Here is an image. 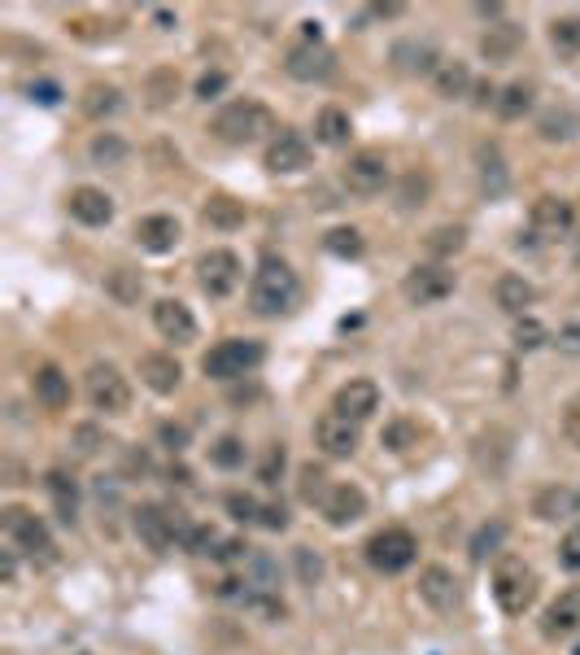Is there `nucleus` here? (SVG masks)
<instances>
[{
  "instance_id": "obj_31",
  "label": "nucleus",
  "mask_w": 580,
  "mask_h": 655,
  "mask_svg": "<svg viewBox=\"0 0 580 655\" xmlns=\"http://www.w3.org/2000/svg\"><path fill=\"white\" fill-rule=\"evenodd\" d=\"M432 83H437V97L458 101V97H467V88H471V70H467V62H441Z\"/></svg>"
},
{
  "instance_id": "obj_23",
  "label": "nucleus",
  "mask_w": 580,
  "mask_h": 655,
  "mask_svg": "<svg viewBox=\"0 0 580 655\" xmlns=\"http://www.w3.org/2000/svg\"><path fill=\"white\" fill-rule=\"evenodd\" d=\"M493 302H498L506 315H524L528 306L537 302V284L506 271V276H498V284H493Z\"/></svg>"
},
{
  "instance_id": "obj_14",
  "label": "nucleus",
  "mask_w": 580,
  "mask_h": 655,
  "mask_svg": "<svg viewBox=\"0 0 580 655\" xmlns=\"http://www.w3.org/2000/svg\"><path fill=\"white\" fill-rule=\"evenodd\" d=\"M332 411L345 415V420H354V424L371 420V415L380 411V385H376V380H349V385L336 389Z\"/></svg>"
},
{
  "instance_id": "obj_15",
  "label": "nucleus",
  "mask_w": 580,
  "mask_h": 655,
  "mask_svg": "<svg viewBox=\"0 0 580 655\" xmlns=\"http://www.w3.org/2000/svg\"><path fill=\"white\" fill-rule=\"evenodd\" d=\"M336 70V57L323 40H301L293 53H288V75L301 79V83H314V79H328Z\"/></svg>"
},
{
  "instance_id": "obj_53",
  "label": "nucleus",
  "mask_w": 580,
  "mask_h": 655,
  "mask_svg": "<svg viewBox=\"0 0 580 655\" xmlns=\"http://www.w3.org/2000/svg\"><path fill=\"white\" fill-rule=\"evenodd\" d=\"M258 524H262V529H271V533H284L288 529V507L284 503H262Z\"/></svg>"
},
{
  "instance_id": "obj_45",
  "label": "nucleus",
  "mask_w": 580,
  "mask_h": 655,
  "mask_svg": "<svg viewBox=\"0 0 580 655\" xmlns=\"http://www.w3.org/2000/svg\"><path fill=\"white\" fill-rule=\"evenodd\" d=\"M88 114L92 118H105V114H114L118 105H123V97H118V88H88Z\"/></svg>"
},
{
  "instance_id": "obj_57",
  "label": "nucleus",
  "mask_w": 580,
  "mask_h": 655,
  "mask_svg": "<svg viewBox=\"0 0 580 655\" xmlns=\"http://www.w3.org/2000/svg\"><path fill=\"white\" fill-rule=\"evenodd\" d=\"M31 101H40V105H57V101H62V88H57L53 79H40V83H31Z\"/></svg>"
},
{
  "instance_id": "obj_51",
  "label": "nucleus",
  "mask_w": 580,
  "mask_h": 655,
  "mask_svg": "<svg viewBox=\"0 0 580 655\" xmlns=\"http://www.w3.org/2000/svg\"><path fill=\"white\" fill-rule=\"evenodd\" d=\"M563 437L580 450V393L576 398H567V407H563Z\"/></svg>"
},
{
  "instance_id": "obj_56",
  "label": "nucleus",
  "mask_w": 580,
  "mask_h": 655,
  "mask_svg": "<svg viewBox=\"0 0 580 655\" xmlns=\"http://www.w3.org/2000/svg\"><path fill=\"white\" fill-rule=\"evenodd\" d=\"M96 446H101L96 428H88V424L75 428V455H79V459H92V455H96Z\"/></svg>"
},
{
  "instance_id": "obj_26",
  "label": "nucleus",
  "mask_w": 580,
  "mask_h": 655,
  "mask_svg": "<svg viewBox=\"0 0 580 655\" xmlns=\"http://www.w3.org/2000/svg\"><path fill=\"white\" fill-rule=\"evenodd\" d=\"M533 516L537 520H567V516H580V503H576V490H567V485H546L537 498H533Z\"/></svg>"
},
{
  "instance_id": "obj_52",
  "label": "nucleus",
  "mask_w": 580,
  "mask_h": 655,
  "mask_svg": "<svg viewBox=\"0 0 580 655\" xmlns=\"http://www.w3.org/2000/svg\"><path fill=\"white\" fill-rule=\"evenodd\" d=\"M223 88H227V75H223V70H205V75L197 79V97H201V101L223 97Z\"/></svg>"
},
{
  "instance_id": "obj_20",
  "label": "nucleus",
  "mask_w": 580,
  "mask_h": 655,
  "mask_svg": "<svg viewBox=\"0 0 580 655\" xmlns=\"http://www.w3.org/2000/svg\"><path fill=\"white\" fill-rule=\"evenodd\" d=\"M179 219L175 214H144V219L136 223V241L144 254H171V249L179 245Z\"/></svg>"
},
{
  "instance_id": "obj_55",
  "label": "nucleus",
  "mask_w": 580,
  "mask_h": 655,
  "mask_svg": "<svg viewBox=\"0 0 580 655\" xmlns=\"http://www.w3.org/2000/svg\"><path fill=\"white\" fill-rule=\"evenodd\" d=\"M157 437H162V446L175 450V455L188 446V428L184 424H162V428H157Z\"/></svg>"
},
{
  "instance_id": "obj_12",
  "label": "nucleus",
  "mask_w": 580,
  "mask_h": 655,
  "mask_svg": "<svg viewBox=\"0 0 580 655\" xmlns=\"http://www.w3.org/2000/svg\"><path fill=\"white\" fill-rule=\"evenodd\" d=\"M402 293H406L410 306H437V302H445V297L454 293V271H445V267H415L406 276Z\"/></svg>"
},
{
  "instance_id": "obj_25",
  "label": "nucleus",
  "mask_w": 580,
  "mask_h": 655,
  "mask_svg": "<svg viewBox=\"0 0 580 655\" xmlns=\"http://www.w3.org/2000/svg\"><path fill=\"white\" fill-rule=\"evenodd\" d=\"M546 638H567V634H576L580 629V590H567L559 594L550 607H546Z\"/></svg>"
},
{
  "instance_id": "obj_19",
  "label": "nucleus",
  "mask_w": 580,
  "mask_h": 655,
  "mask_svg": "<svg viewBox=\"0 0 580 655\" xmlns=\"http://www.w3.org/2000/svg\"><path fill=\"white\" fill-rule=\"evenodd\" d=\"M310 166V145L297 136V131H280V136L267 145V171L271 175H297Z\"/></svg>"
},
{
  "instance_id": "obj_8",
  "label": "nucleus",
  "mask_w": 580,
  "mask_h": 655,
  "mask_svg": "<svg viewBox=\"0 0 580 655\" xmlns=\"http://www.w3.org/2000/svg\"><path fill=\"white\" fill-rule=\"evenodd\" d=\"M88 402H92V411H105V415H123L131 407V385H127V376L118 372L114 363H96L92 372H88Z\"/></svg>"
},
{
  "instance_id": "obj_38",
  "label": "nucleus",
  "mask_w": 580,
  "mask_h": 655,
  "mask_svg": "<svg viewBox=\"0 0 580 655\" xmlns=\"http://www.w3.org/2000/svg\"><path fill=\"white\" fill-rule=\"evenodd\" d=\"M541 136L546 140H572V136H580V118L572 110H550L546 118H541Z\"/></svg>"
},
{
  "instance_id": "obj_35",
  "label": "nucleus",
  "mask_w": 580,
  "mask_h": 655,
  "mask_svg": "<svg viewBox=\"0 0 580 655\" xmlns=\"http://www.w3.org/2000/svg\"><path fill=\"white\" fill-rule=\"evenodd\" d=\"M528 110H533V88H528V83H506V88L498 92V114L502 118H524Z\"/></svg>"
},
{
  "instance_id": "obj_24",
  "label": "nucleus",
  "mask_w": 580,
  "mask_h": 655,
  "mask_svg": "<svg viewBox=\"0 0 580 655\" xmlns=\"http://www.w3.org/2000/svg\"><path fill=\"white\" fill-rule=\"evenodd\" d=\"M140 380L153 393H175L179 380H184V367H179L171 354H144V359H140Z\"/></svg>"
},
{
  "instance_id": "obj_10",
  "label": "nucleus",
  "mask_w": 580,
  "mask_h": 655,
  "mask_svg": "<svg viewBox=\"0 0 580 655\" xmlns=\"http://www.w3.org/2000/svg\"><path fill=\"white\" fill-rule=\"evenodd\" d=\"M576 228V210L567 197H537L533 210H528V236H537V241H559Z\"/></svg>"
},
{
  "instance_id": "obj_58",
  "label": "nucleus",
  "mask_w": 580,
  "mask_h": 655,
  "mask_svg": "<svg viewBox=\"0 0 580 655\" xmlns=\"http://www.w3.org/2000/svg\"><path fill=\"white\" fill-rule=\"evenodd\" d=\"M476 105H480V110H485V105H498V88H493L489 79L476 83Z\"/></svg>"
},
{
  "instance_id": "obj_36",
  "label": "nucleus",
  "mask_w": 580,
  "mask_h": 655,
  "mask_svg": "<svg viewBox=\"0 0 580 655\" xmlns=\"http://www.w3.org/2000/svg\"><path fill=\"white\" fill-rule=\"evenodd\" d=\"M210 463L214 468H223V472H236L240 463H245V442H240L236 433H223L219 442L210 446Z\"/></svg>"
},
{
  "instance_id": "obj_13",
  "label": "nucleus",
  "mask_w": 580,
  "mask_h": 655,
  "mask_svg": "<svg viewBox=\"0 0 580 655\" xmlns=\"http://www.w3.org/2000/svg\"><path fill=\"white\" fill-rule=\"evenodd\" d=\"M314 442H319L323 455H332V459H349V455L358 450L362 433H358V424H354V420H345V415L328 411L319 424H314Z\"/></svg>"
},
{
  "instance_id": "obj_49",
  "label": "nucleus",
  "mask_w": 580,
  "mask_h": 655,
  "mask_svg": "<svg viewBox=\"0 0 580 655\" xmlns=\"http://www.w3.org/2000/svg\"><path fill=\"white\" fill-rule=\"evenodd\" d=\"M297 577L306 581V586H314V581L323 577V559L314 555V551H306V546H301V551H297Z\"/></svg>"
},
{
  "instance_id": "obj_32",
  "label": "nucleus",
  "mask_w": 580,
  "mask_h": 655,
  "mask_svg": "<svg viewBox=\"0 0 580 655\" xmlns=\"http://www.w3.org/2000/svg\"><path fill=\"white\" fill-rule=\"evenodd\" d=\"M105 289H110V297H114L118 306H136L140 297H144V280L136 276V271L118 267V271H110V280H105Z\"/></svg>"
},
{
  "instance_id": "obj_5",
  "label": "nucleus",
  "mask_w": 580,
  "mask_h": 655,
  "mask_svg": "<svg viewBox=\"0 0 580 655\" xmlns=\"http://www.w3.org/2000/svg\"><path fill=\"white\" fill-rule=\"evenodd\" d=\"M415 555H419V542H415V533H410V529H402V524L380 529L376 538L367 542V564L376 568V573H384V577L406 573V568L415 564Z\"/></svg>"
},
{
  "instance_id": "obj_48",
  "label": "nucleus",
  "mask_w": 580,
  "mask_h": 655,
  "mask_svg": "<svg viewBox=\"0 0 580 655\" xmlns=\"http://www.w3.org/2000/svg\"><path fill=\"white\" fill-rule=\"evenodd\" d=\"M554 345H559V354H567V359H580V319H572V324H563L554 332Z\"/></svg>"
},
{
  "instance_id": "obj_29",
  "label": "nucleus",
  "mask_w": 580,
  "mask_h": 655,
  "mask_svg": "<svg viewBox=\"0 0 580 655\" xmlns=\"http://www.w3.org/2000/svg\"><path fill=\"white\" fill-rule=\"evenodd\" d=\"M349 136H354V123H349V114L341 105H323L319 118H314V140L328 149H341L349 145Z\"/></svg>"
},
{
  "instance_id": "obj_33",
  "label": "nucleus",
  "mask_w": 580,
  "mask_h": 655,
  "mask_svg": "<svg viewBox=\"0 0 580 655\" xmlns=\"http://www.w3.org/2000/svg\"><path fill=\"white\" fill-rule=\"evenodd\" d=\"M393 57L402 62V57H410V62L402 66V70H410V75H437V49L432 44H397L393 49Z\"/></svg>"
},
{
  "instance_id": "obj_27",
  "label": "nucleus",
  "mask_w": 580,
  "mask_h": 655,
  "mask_svg": "<svg viewBox=\"0 0 580 655\" xmlns=\"http://www.w3.org/2000/svg\"><path fill=\"white\" fill-rule=\"evenodd\" d=\"M44 490H48V498H53L62 524H75V516H79V481H75V476L62 472V468H53L44 476Z\"/></svg>"
},
{
  "instance_id": "obj_11",
  "label": "nucleus",
  "mask_w": 580,
  "mask_h": 655,
  "mask_svg": "<svg viewBox=\"0 0 580 655\" xmlns=\"http://www.w3.org/2000/svg\"><path fill=\"white\" fill-rule=\"evenodd\" d=\"M389 175H393L389 158H384L380 149H362L345 166V188H349V193H358V197H376V193H384Z\"/></svg>"
},
{
  "instance_id": "obj_17",
  "label": "nucleus",
  "mask_w": 580,
  "mask_h": 655,
  "mask_svg": "<svg viewBox=\"0 0 580 655\" xmlns=\"http://www.w3.org/2000/svg\"><path fill=\"white\" fill-rule=\"evenodd\" d=\"M153 328L162 332L166 341L175 345H192L197 341V319L184 302H175V297H162V302H153Z\"/></svg>"
},
{
  "instance_id": "obj_22",
  "label": "nucleus",
  "mask_w": 580,
  "mask_h": 655,
  "mask_svg": "<svg viewBox=\"0 0 580 655\" xmlns=\"http://www.w3.org/2000/svg\"><path fill=\"white\" fill-rule=\"evenodd\" d=\"M31 385H35V402H40L44 411H66L70 407V376L62 372V367L44 363L40 372L31 376Z\"/></svg>"
},
{
  "instance_id": "obj_47",
  "label": "nucleus",
  "mask_w": 580,
  "mask_h": 655,
  "mask_svg": "<svg viewBox=\"0 0 580 655\" xmlns=\"http://www.w3.org/2000/svg\"><path fill=\"white\" fill-rule=\"evenodd\" d=\"M227 511H232V520H240V524H258L262 503L253 494H227Z\"/></svg>"
},
{
  "instance_id": "obj_59",
  "label": "nucleus",
  "mask_w": 580,
  "mask_h": 655,
  "mask_svg": "<svg viewBox=\"0 0 580 655\" xmlns=\"http://www.w3.org/2000/svg\"><path fill=\"white\" fill-rule=\"evenodd\" d=\"M14 573H18V559H14V551H5L0 555V577H5V586H14Z\"/></svg>"
},
{
  "instance_id": "obj_6",
  "label": "nucleus",
  "mask_w": 580,
  "mask_h": 655,
  "mask_svg": "<svg viewBox=\"0 0 580 655\" xmlns=\"http://www.w3.org/2000/svg\"><path fill=\"white\" fill-rule=\"evenodd\" d=\"M5 538L14 551L31 555V559H53V533H48V524L27 507L5 511Z\"/></svg>"
},
{
  "instance_id": "obj_43",
  "label": "nucleus",
  "mask_w": 580,
  "mask_h": 655,
  "mask_svg": "<svg viewBox=\"0 0 580 655\" xmlns=\"http://www.w3.org/2000/svg\"><path fill=\"white\" fill-rule=\"evenodd\" d=\"M284 463H288L284 446H280V442H275V446H267V455H262V463H258V481H262V485H280V476H284Z\"/></svg>"
},
{
  "instance_id": "obj_61",
  "label": "nucleus",
  "mask_w": 580,
  "mask_h": 655,
  "mask_svg": "<svg viewBox=\"0 0 580 655\" xmlns=\"http://www.w3.org/2000/svg\"><path fill=\"white\" fill-rule=\"evenodd\" d=\"M576 503H580V490H576Z\"/></svg>"
},
{
  "instance_id": "obj_50",
  "label": "nucleus",
  "mask_w": 580,
  "mask_h": 655,
  "mask_svg": "<svg viewBox=\"0 0 580 655\" xmlns=\"http://www.w3.org/2000/svg\"><path fill=\"white\" fill-rule=\"evenodd\" d=\"M559 564L567 568V573H580V529H572L559 542Z\"/></svg>"
},
{
  "instance_id": "obj_34",
  "label": "nucleus",
  "mask_w": 580,
  "mask_h": 655,
  "mask_svg": "<svg viewBox=\"0 0 580 655\" xmlns=\"http://www.w3.org/2000/svg\"><path fill=\"white\" fill-rule=\"evenodd\" d=\"M323 249H328L332 258H362L367 241H362L358 228H332L328 236H323Z\"/></svg>"
},
{
  "instance_id": "obj_54",
  "label": "nucleus",
  "mask_w": 580,
  "mask_h": 655,
  "mask_svg": "<svg viewBox=\"0 0 580 655\" xmlns=\"http://www.w3.org/2000/svg\"><path fill=\"white\" fill-rule=\"evenodd\" d=\"M249 551V546H245V538H219V542H214V559H219V564H232V559H240V555H245Z\"/></svg>"
},
{
  "instance_id": "obj_46",
  "label": "nucleus",
  "mask_w": 580,
  "mask_h": 655,
  "mask_svg": "<svg viewBox=\"0 0 580 655\" xmlns=\"http://www.w3.org/2000/svg\"><path fill=\"white\" fill-rule=\"evenodd\" d=\"M380 442L389 446V450H410V446L419 442V428L410 424V420H397V424L384 428V437H380Z\"/></svg>"
},
{
  "instance_id": "obj_40",
  "label": "nucleus",
  "mask_w": 580,
  "mask_h": 655,
  "mask_svg": "<svg viewBox=\"0 0 580 655\" xmlns=\"http://www.w3.org/2000/svg\"><path fill=\"white\" fill-rule=\"evenodd\" d=\"M546 341H550V332L541 328L533 315H519V324H515V350L528 354V350H541Z\"/></svg>"
},
{
  "instance_id": "obj_41",
  "label": "nucleus",
  "mask_w": 580,
  "mask_h": 655,
  "mask_svg": "<svg viewBox=\"0 0 580 655\" xmlns=\"http://www.w3.org/2000/svg\"><path fill=\"white\" fill-rule=\"evenodd\" d=\"M463 245H467V232L463 228H437V232L428 236V254H437V258H450Z\"/></svg>"
},
{
  "instance_id": "obj_3",
  "label": "nucleus",
  "mask_w": 580,
  "mask_h": 655,
  "mask_svg": "<svg viewBox=\"0 0 580 655\" xmlns=\"http://www.w3.org/2000/svg\"><path fill=\"white\" fill-rule=\"evenodd\" d=\"M262 359H267V350H262V341H249V337H227L219 341L210 354L201 359V372L210 380H240L249 372H258Z\"/></svg>"
},
{
  "instance_id": "obj_1",
  "label": "nucleus",
  "mask_w": 580,
  "mask_h": 655,
  "mask_svg": "<svg viewBox=\"0 0 580 655\" xmlns=\"http://www.w3.org/2000/svg\"><path fill=\"white\" fill-rule=\"evenodd\" d=\"M301 302V280L297 271L288 267L284 258L267 254L258 262V271H253V284H249V306L253 315L262 319H280V315H293Z\"/></svg>"
},
{
  "instance_id": "obj_28",
  "label": "nucleus",
  "mask_w": 580,
  "mask_h": 655,
  "mask_svg": "<svg viewBox=\"0 0 580 655\" xmlns=\"http://www.w3.org/2000/svg\"><path fill=\"white\" fill-rule=\"evenodd\" d=\"M201 219L210 223L214 232H236V228H245V201H236L227 193H214V197H205Z\"/></svg>"
},
{
  "instance_id": "obj_60",
  "label": "nucleus",
  "mask_w": 580,
  "mask_h": 655,
  "mask_svg": "<svg viewBox=\"0 0 580 655\" xmlns=\"http://www.w3.org/2000/svg\"><path fill=\"white\" fill-rule=\"evenodd\" d=\"M572 267L580 271V236H572Z\"/></svg>"
},
{
  "instance_id": "obj_9",
  "label": "nucleus",
  "mask_w": 580,
  "mask_h": 655,
  "mask_svg": "<svg viewBox=\"0 0 580 655\" xmlns=\"http://www.w3.org/2000/svg\"><path fill=\"white\" fill-rule=\"evenodd\" d=\"M197 280H201L205 297L223 302V297H232L236 284H240V258L232 249H210V254L197 258Z\"/></svg>"
},
{
  "instance_id": "obj_7",
  "label": "nucleus",
  "mask_w": 580,
  "mask_h": 655,
  "mask_svg": "<svg viewBox=\"0 0 580 655\" xmlns=\"http://www.w3.org/2000/svg\"><path fill=\"white\" fill-rule=\"evenodd\" d=\"M188 524L192 520H179V511H166V507H157V503L136 507V533H140V542L149 546V551H171L175 542L184 546Z\"/></svg>"
},
{
  "instance_id": "obj_39",
  "label": "nucleus",
  "mask_w": 580,
  "mask_h": 655,
  "mask_svg": "<svg viewBox=\"0 0 580 655\" xmlns=\"http://www.w3.org/2000/svg\"><path fill=\"white\" fill-rule=\"evenodd\" d=\"M550 44L563 57H576L580 53V18H559V22H554V27H550Z\"/></svg>"
},
{
  "instance_id": "obj_2",
  "label": "nucleus",
  "mask_w": 580,
  "mask_h": 655,
  "mask_svg": "<svg viewBox=\"0 0 580 655\" xmlns=\"http://www.w3.org/2000/svg\"><path fill=\"white\" fill-rule=\"evenodd\" d=\"M214 136L223 140V145H253V140H262L267 131H275V114L267 110L262 101H232V105H223L219 114H214Z\"/></svg>"
},
{
  "instance_id": "obj_16",
  "label": "nucleus",
  "mask_w": 580,
  "mask_h": 655,
  "mask_svg": "<svg viewBox=\"0 0 580 655\" xmlns=\"http://www.w3.org/2000/svg\"><path fill=\"white\" fill-rule=\"evenodd\" d=\"M319 511L332 529H349V524H358L367 516V494H362L358 485H332L328 498L319 503Z\"/></svg>"
},
{
  "instance_id": "obj_42",
  "label": "nucleus",
  "mask_w": 580,
  "mask_h": 655,
  "mask_svg": "<svg viewBox=\"0 0 580 655\" xmlns=\"http://www.w3.org/2000/svg\"><path fill=\"white\" fill-rule=\"evenodd\" d=\"M502 538H506V524H502V520L485 524V529H480L476 538H471V555H476V559H489V555L502 546Z\"/></svg>"
},
{
  "instance_id": "obj_21",
  "label": "nucleus",
  "mask_w": 580,
  "mask_h": 655,
  "mask_svg": "<svg viewBox=\"0 0 580 655\" xmlns=\"http://www.w3.org/2000/svg\"><path fill=\"white\" fill-rule=\"evenodd\" d=\"M66 206H70V219H79L83 228H105V223L114 219V201L101 193V188H75V193L66 197Z\"/></svg>"
},
{
  "instance_id": "obj_30",
  "label": "nucleus",
  "mask_w": 580,
  "mask_h": 655,
  "mask_svg": "<svg viewBox=\"0 0 580 655\" xmlns=\"http://www.w3.org/2000/svg\"><path fill=\"white\" fill-rule=\"evenodd\" d=\"M519 40H524V35H519L515 22H498V27L485 31V40H480V53H485L489 62H511L515 49H519Z\"/></svg>"
},
{
  "instance_id": "obj_44",
  "label": "nucleus",
  "mask_w": 580,
  "mask_h": 655,
  "mask_svg": "<svg viewBox=\"0 0 580 655\" xmlns=\"http://www.w3.org/2000/svg\"><path fill=\"white\" fill-rule=\"evenodd\" d=\"M328 490H332L328 476L314 468V463H310V468H301V498H306V503H323V498H328Z\"/></svg>"
},
{
  "instance_id": "obj_18",
  "label": "nucleus",
  "mask_w": 580,
  "mask_h": 655,
  "mask_svg": "<svg viewBox=\"0 0 580 655\" xmlns=\"http://www.w3.org/2000/svg\"><path fill=\"white\" fill-rule=\"evenodd\" d=\"M419 599H424L432 612H454L458 599H463V590H458V577L450 573V568L432 564L419 573Z\"/></svg>"
},
{
  "instance_id": "obj_4",
  "label": "nucleus",
  "mask_w": 580,
  "mask_h": 655,
  "mask_svg": "<svg viewBox=\"0 0 580 655\" xmlns=\"http://www.w3.org/2000/svg\"><path fill=\"white\" fill-rule=\"evenodd\" d=\"M493 599L506 616H524L537 599V573L524 564V559H502L493 568Z\"/></svg>"
},
{
  "instance_id": "obj_37",
  "label": "nucleus",
  "mask_w": 580,
  "mask_h": 655,
  "mask_svg": "<svg viewBox=\"0 0 580 655\" xmlns=\"http://www.w3.org/2000/svg\"><path fill=\"white\" fill-rule=\"evenodd\" d=\"M123 158H127V140L123 136L105 131V136L92 140V162L96 166H123Z\"/></svg>"
}]
</instances>
